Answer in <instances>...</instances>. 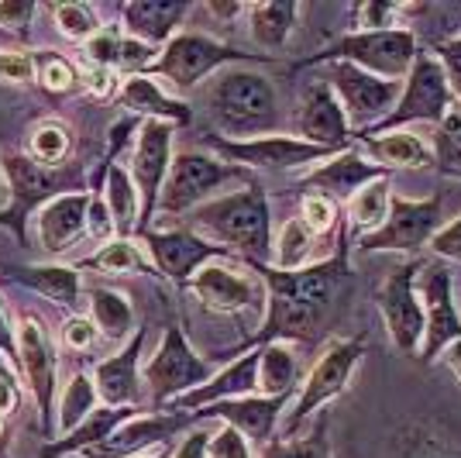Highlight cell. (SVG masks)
<instances>
[{"label":"cell","mask_w":461,"mask_h":458,"mask_svg":"<svg viewBox=\"0 0 461 458\" xmlns=\"http://www.w3.org/2000/svg\"><path fill=\"white\" fill-rule=\"evenodd\" d=\"M348 238L351 234H348L345 224L330 259L296 269V272H286V269L276 266H249L251 272L262 276V283L269 289V297H266V321L249 338V348H258V344L269 342L310 344L321 331L330 327L334 310L341 307V293L348 287V276H351Z\"/></svg>","instance_id":"1"},{"label":"cell","mask_w":461,"mask_h":458,"mask_svg":"<svg viewBox=\"0 0 461 458\" xmlns=\"http://www.w3.org/2000/svg\"><path fill=\"white\" fill-rule=\"evenodd\" d=\"M186 228L228 252H241L249 266H269L272 259V207L269 193L258 179L238 193L207 200L186 214Z\"/></svg>","instance_id":"2"},{"label":"cell","mask_w":461,"mask_h":458,"mask_svg":"<svg viewBox=\"0 0 461 458\" xmlns=\"http://www.w3.org/2000/svg\"><path fill=\"white\" fill-rule=\"evenodd\" d=\"M213 121L230 134V142L279 134V100L276 87L258 69H228L211 90Z\"/></svg>","instance_id":"3"},{"label":"cell","mask_w":461,"mask_h":458,"mask_svg":"<svg viewBox=\"0 0 461 458\" xmlns=\"http://www.w3.org/2000/svg\"><path fill=\"white\" fill-rule=\"evenodd\" d=\"M0 172L7 183V207L0 210V228H11L18 238V245H28V221L39 214L49 200H56L62 193L83 190V172L77 166H39L28 152H7L0 159Z\"/></svg>","instance_id":"4"},{"label":"cell","mask_w":461,"mask_h":458,"mask_svg":"<svg viewBox=\"0 0 461 458\" xmlns=\"http://www.w3.org/2000/svg\"><path fill=\"white\" fill-rule=\"evenodd\" d=\"M420 52L417 35L410 28H383V32H345L341 39H334L317 56L296 62L293 69H313L324 62H351L366 73H375L383 79L403 83L413 59Z\"/></svg>","instance_id":"5"},{"label":"cell","mask_w":461,"mask_h":458,"mask_svg":"<svg viewBox=\"0 0 461 458\" xmlns=\"http://www.w3.org/2000/svg\"><path fill=\"white\" fill-rule=\"evenodd\" d=\"M366 348H368L366 334L334 338V342L327 344L324 352H321V359L313 362V369L303 376L300 389H296V403H293V410H289L283 438H296V435L303 431V424H307L324 403H330L334 397L345 393L348 386H351V380H355L358 362L366 359Z\"/></svg>","instance_id":"6"},{"label":"cell","mask_w":461,"mask_h":458,"mask_svg":"<svg viewBox=\"0 0 461 458\" xmlns=\"http://www.w3.org/2000/svg\"><path fill=\"white\" fill-rule=\"evenodd\" d=\"M451 111H455V96H451V87H447V79H444L441 62L434 59V52H417L413 66H410V73H406V79H403V90H400L396 107H393L379 124H372L368 132L355 134V138L403 132V124H413V121L441 124Z\"/></svg>","instance_id":"7"},{"label":"cell","mask_w":461,"mask_h":458,"mask_svg":"<svg viewBox=\"0 0 461 458\" xmlns=\"http://www.w3.org/2000/svg\"><path fill=\"white\" fill-rule=\"evenodd\" d=\"M211 359H200L193 352V344L186 342V331L179 321H169L162 331V342L155 348V355L141 369V380H145V393L155 407H166V403L186 397L190 389L203 386L207 380H213Z\"/></svg>","instance_id":"8"},{"label":"cell","mask_w":461,"mask_h":458,"mask_svg":"<svg viewBox=\"0 0 461 458\" xmlns=\"http://www.w3.org/2000/svg\"><path fill=\"white\" fill-rule=\"evenodd\" d=\"M234 179L251 183V172L234 162H224V159H213L207 152H179L169 166L162 197H158V214L186 217L200 204H207L213 190H221L224 183H234Z\"/></svg>","instance_id":"9"},{"label":"cell","mask_w":461,"mask_h":458,"mask_svg":"<svg viewBox=\"0 0 461 458\" xmlns=\"http://www.w3.org/2000/svg\"><path fill=\"white\" fill-rule=\"evenodd\" d=\"M324 69L330 90L338 94L341 107H345V117L348 124H351V138L368 132L372 124H379L396 107L400 90H403V83L366 73V69H358L351 62H324Z\"/></svg>","instance_id":"10"},{"label":"cell","mask_w":461,"mask_h":458,"mask_svg":"<svg viewBox=\"0 0 461 458\" xmlns=\"http://www.w3.org/2000/svg\"><path fill=\"white\" fill-rule=\"evenodd\" d=\"M438 228H441V193H434L427 200H410V197L393 193L385 221L375 231L358 238V249L417 255L423 245H430Z\"/></svg>","instance_id":"11"},{"label":"cell","mask_w":461,"mask_h":458,"mask_svg":"<svg viewBox=\"0 0 461 458\" xmlns=\"http://www.w3.org/2000/svg\"><path fill=\"white\" fill-rule=\"evenodd\" d=\"M249 52L234 49V45H224V41L211 39V35H193V32H183L176 35L169 45H162L158 59L152 62V69L145 77H162L169 79L176 90H193L200 79H207L213 69L228 66V62H249Z\"/></svg>","instance_id":"12"},{"label":"cell","mask_w":461,"mask_h":458,"mask_svg":"<svg viewBox=\"0 0 461 458\" xmlns=\"http://www.w3.org/2000/svg\"><path fill=\"white\" fill-rule=\"evenodd\" d=\"M173 134L176 128L166 121H141L135 138V149H131V183L138 190V234L152 228L155 214H158V197L162 187L169 179V166H173Z\"/></svg>","instance_id":"13"},{"label":"cell","mask_w":461,"mask_h":458,"mask_svg":"<svg viewBox=\"0 0 461 458\" xmlns=\"http://www.w3.org/2000/svg\"><path fill=\"white\" fill-rule=\"evenodd\" d=\"M207 145L221 155L224 162H234L241 169H266V172H283V169H300L310 162H327L334 159V149L313 145L293 134H262V138H245V142H230V138H217L207 134Z\"/></svg>","instance_id":"14"},{"label":"cell","mask_w":461,"mask_h":458,"mask_svg":"<svg viewBox=\"0 0 461 458\" xmlns=\"http://www.w3.org/2000/svg\"><path fill=\"white\" fill-rule=\"evenodd\" d=\"M420 262H406V266L393 269L383 279V287L375 289V304L389 331V342L396 352L403 355H417V348L423 342V304L420 293H417V276H420Z\"/></svg>","instance_id":"15"},{"label":"cell","mask_w":461,"mask_h":458,"mask_svg":"<svg viewBox=\"0 0 461 458\" xmlns=\"http://www.w3.org/2000/svg\"><path fill=\"white\" fill-rule=\"evenodd\" d=\"M203 424L200 410H166V414H138L124 420L107 441H100L94 448L79 452V458H135L149 455L155 448L173 444L179 435H186L190 427Z\"/></svg>","instance_id":"16"},{"label":"cell","mask_w":461,"mask_h":458,"mask_svg":"<svg viewBox=\"0 0 461 458\" xmlns=\"http://www.w3.org/2000/svg\"><path fill=\"white\" fill-rule=\"evenodd\" d=\"M18 372L24 386L32 389L35 403H39L41 441H52V435H56V414H52V400H56V352H52L49 327L35 314L21 317L18 325Z\"/></svg>","instance_id":"17"},{"label":"cell","mask_w":461,"mask_h":458,"mask_svg":"<svg viewBox=\"0 0 461 458\" xmlns=\"http://www.w3.org/2000/svg\"><path fill=\"white\" fill-rule=\"evenodd\" d=\"M145 242V249L152 255V266L158 276L173 279L176 287H186L193 279L196 269H203L207 262H221L230 259L228 249L207 242L203 234H196L190 228H169V231H155L149 228L145 234H138Z\"/></svg>","instance_id":"18"},{"label":"cell","mask_w":461,"mask_h":458,"mask_svg":"<svg viewBox=\"0 0 461 458\" xmlns=\"http://www.w3.org/2000/svg\"><path fill=\"white\" fill-rule=\"evenodd\" d=\"M420 304H423V348L420 359L423 365L438 362L444 355L447 344L461 342V314L455 307V283H451V272L444 266H423L420 269Z\"/></svg>","instance_id":"19"},{"label":"cell","mask_w":461,"mask_h":458,"mask_svg":"<svg viewBox=\"0 0 461 458\" xmlns=\"http://www.w3.org/2000/svg\"><path fill=\"white\" fill-rule=\"evenodd\" d=\"M186 289H193L196 300L213 314H245L255 307L262 310V300H266L262 283H255V276L221 262H207L203 269H196Z\"/></svg>","instance_id":"20"},{"label":"cell","mask_w":461,"mask_h":458,"mask_svg":"<svg viewBox=\"0 0 461 458\" xmlns=\"http://www.w3.org/2000/svg\"><path fill=\"white\" fill-rule=\"evenodd\" d=\"M296 132H300L303 142L324 145V149H334V152H345L348 145L355 142L345 107H341V100L330 90L327 79H313L303 90L300 111H296Z\"/></svg>","instance_id":"21"},{"label":"cell","mask_w":461,"mask_h":458,"mask_svg":"<svg viewBox=\"0 0 461 458\" xmlns=\"http://www.w3.org/2000/svg\"><path fill=\"white\" fill-rule=\"evenodd\" d=\"M145 331L149 327H138L117 355H111V359H104V362L96 365L94 382L96 397H100L104 407H138V400L145 397V380H141Z\"/></svg>","instance_id":"22"},{"label":"cell","mask_w":461,"mask_h":458,"mask_svg":"<svg viewBox=\"0 0 461 458\" xmlns=\"http://www.w3.org/2000/svg\"><path fill=\"white\" fill-rule=\"evenodd\" d=\"M383 176H389L385 166L345 149V152H338L334 159H327L324 166L310 169L307 176L300 179V190H313V193H321V197H327V200H334V204H341V200L348 204L366 183L383 179Z\"/></svg>","instance_id":"23"},{"label":"cell","mask_w":461,"mask_h":458,"mask_svg":"<svg viewBox=\"0 0 461 458\" xmlns=\"http://www.w3.org/2000/svg\"><path fill=\"white\" fill-rule=\"evenodd\" d=\"M289 400H293V393H286V397H258L255 393V397H238V400H221L213 407H203L200 414H203V420L221 417L228 427L241 431L249 441L266 448L272 441L276 424H279V414L286 410Z\"/></svg>","instance_id":"24"},{"label":"cell","mask_w":461,"mask_h":458,"mask_svg":"<svg viewBox=\"0 0 461 458\" xmlns=\"http://www.w3.org/2000/svg\"><path fill=\"white\" fill-rule=\"evenodd\" d=\"M90 190H77V193H62L56 200H49L45 207L32 217L35 224V234H39L41 252L49 255H59L66 252L79 234L86 231V210H90Z\"/></svg>","instance_id":"25"},{"label":"cell","mask_w":461,"mask_h":458,"mask_svg":"<svg viewBox=\"0 0 461 458\" xmlns=\"http://www.w3.org/2000/svg\"><path fill=\"white\" fill-rule=\"evenodd\" d=\"M255 393H258V348H249L213 380L169 403V410H203L221 400H238V397H255Z\"/></svg>","instance_id":"26"},{"label":"cell","mask_w":461,"mask_h":458,"mask_svg":"<svg viewBox=\"0 0 461 458\" xmlns=\"http://www.w3.org/2000/svg\"><path fill=\"white\" fill-rule=\"evenodd\" d=\"M190 14L186 0H131L121 7L124 18V35L145 41L152 49H162L176 39V28Z\"/></svg>","instance_id":"27"},{"label":"cell","mask_w":461,"mask_h":458,"mask_svg":"<svg viewBox=\"0 0 461 458\" xmlns=\"http://www.w3.org/2000/svg\"><path fill=\"white\" fill-rule=\"evenodd\" d=\"M117 104L128 114L141 117V121H166L173 128H186L190 124V104L169 96L152 77H124V83L117 87Z\"/></svg>","instance_id":"28"},{"label":"cell","mask_w":461,"mask_h":458,"mask_svg":"<svg viewBox=\"0 0 461 458\" xmlns=\"http://www.w3.org/2000/svg\"><path fill=\"white\" fill-rule=\"evenodd\" d=\"M90 193H104L111 217H114L117 238H135L138 234V190L131 183V172L117 162H100L96 172H90Z\"/></svg>","instance_id":"29"},{"label":"cell","mask_w":461,"mask_h":458,"mask_svg":"<svg viewBox=\"0 0 461 458\" xmlns=\"http://www.w3.org/2000/svg\"><path fill=\"white\" fill-rule=\"evenodd\" d=\"M4 276L7 283H18V287L39 293L45 300L62 307H79V297H83V279L73 266H4Z\"/></svg>","instance_id":"30"},{"label":"cell","mask_w":461,"mask_h":458,"mask_svg":"<svg viewBox=\"0 0 461 458\" xmlns=\"http://www.w3.org/2000/svg\"><path fill=\"white\" fill-rule=\"evenodd\" d=\"M131 417H138V407H96L94 414L83 420L77 431H69L66 438H59V441H45L39 458L79 455V452L94 448V444H100V441H107L124 420H131Z\"/></svg>","instance_id":"31"},{"label":"cell","mask_w":461,"mask_h":458,"mask_svg":"<svg viewBox=\"0 0 461 458\" xmlns=\"http://www.w3.org/2000/svg\"><path fill=\"white\" fill-rule=\"evenodd\" d=\"M389 458H461V441L434 420H410L393 435Z\"/></svg>","instance_id":"32"},{"label":"cell","mask_w":461,"mask_h":458,"mask_svg":"<svg viewBox=\"0 0 461 458\" xmlns=\"http://www.w3.org/2000/svg\"><path fill=\"white\" fill-rule=\"evenodd\" d=\"M86 304H90V321L96 325V331L111 342H128L138 331L135 321V307L128 300V293L111 287H94L86 293Z\"/></svg>","instance_id":"33"},{"label":"cell","mask_w":461,"mask_h":458,"mask_svg":"<svg viewBox=\"0 0 461 458\" xmlns=\"http://www.w3.org/2000/svg\"><path fill=\"white\" fill-rule=\"evenodd\" d=\"M300 362L286 342L258 344V397H286L296 393Z\"/></svg>","instance_id":"34"},{"label":"cell","mask_w":461,"mask_h":458,"mask_svg":"<svg viewBox=\"0 0 461 458\" xmlns=\"http://www.w3.org/2000/svg\"><path fill=\"white\" fill-rule=\"evenodd\" d=\"M300 4L296 0H276V4H251L249 7V28L251 41L262 49H283L289 41V32L296 24Z\"/></svg>","instance_id":"35"},{"label":"cell","mask_w":461,"mask_h":458,"mask_svg":"<svg viewBox=\"0 0 461 458\" xmlns=\"http://www.w3.org/2000/svg\"><path fill=\"white\" fill-rule=\"evenodd\" d=\"M362 142L368 145V152L375 155V162L385 166V169H417V166L434 162L430 149L413 132H385L362 138Z\"/></svg>","instance_id":"36"},{"label":"cell","mask_w":461,"mask_h":458,"mask_svg":"<svg viewBox=\"0 0 461 458\" xmlns=\"http://www.w3.org/2000/svg\"><path fill=\"white\" fill-rule=\"evenodd\" d=\"M389 200H393V190H389V176L383 179H372L362 190L348 200V234H368L375 231L385 221L389 214Z\"/></svg>","instance_id":"37"},{"label":"cell","mask_w":461,"mask_h":458,"mask_svg":"<svg viewBox=\"0 0 461 458\" xmlns=\"http://www.w3.org/2000/svg\"><path fill=\"white\" fill-rule=\"evenodd\" d=\"M100 407V397H96V382L86 376V372H77L73 380L66 382L62 389V400H59V414H56V427L62 435L77 431L83 420L94 414Z\"/></svg>","instance_id":"38"},{"label":"cell","mask_w":461,"mask_h":458,"mask_svg":"<svg viewBox=\"0 0 461 458\" xmlns=\"http://www.w3.org/2000/svg\"><path fill=\"white\" fill-rule=\"evenodd\" d=\"M73 152V128L62 121H41L28 132V159H35L39 166L59 169L66 162V155Z\"/></svg>","instance_id":"39"},{"label":"cell","mask_w":461,"mask_h":458,"mask_svg":"<svg viewBox=\"0 0 461 458\" xmlns=\"http://www.w3.org/2000/svg\"><path fill=\"white\" fill-rule=\"evenodd\" d=\"M86 269H96V272H145V276H158L155 266L141 255V249L135 245V238H111L107 245H100L96 255H90Z\"/></svg>","instance_id":"40"},{"label":"cell","mask_w":461,"mask_h":458,"mask_svg":"<svg viewBox=\"0 0 461 458\" xmlns=\"http://www.w3.org/2000/svg\"><path fill=\"white\" fill-rule=\"evenodd\" d=\"M317 245V234L300 221L293 217L286 221V228L279 231V242L272 245V262L269 266L286 269V272H296V269L310 266V249Z\"/></svg>","instance_id":"41"},{"label":"cell","mask_w":461,"mask_h":458,"mask_svg":"<svg viewBox=\"0 0 461 458\" xmlns=\"http://www.w3.org/2000/svg\"><path fill=\"white\" fill-rule=\"evenodd\" d=\"M262 458H334L330 455V438H327V417H317L310 435L269 441L262 448Z\"/></svg>","instance_id":"42"},{"label":"cell","mask_w":461,"mask_h":458,"mask_svg":"<svg viewBox=\"0 0 461 458\" xmlns=\"http://www.w3.org/2000/svg\"><path fill=\"white\" fill-rule=\"evenodd\" d=\"M430 159H434V166H438L444 176L461 179V111H451V114L438 124Z\"/></svg>","instance_id":"43"},{"label":"cell","mask_w":461,"mask_h":458,"mask_svg":"<svg viewBox=\"0 0 461 458\" xmlns=\"http://www.w3.org/2000/svg\"><path fill=\"white\" fill-rule=\"evenodd\" d=\"M35 79L49 94H73L79 87V73L77 66L59 52H35Z\"/></svg>","instance_id":"44"},{"label":"cell","mask_w":461,"mask_h":458,"mask_svg":"<svg viewBox=\"0 0 461 458\" xmlns=\"http://www.w3.org/2000/svg\"><path fill=\"white\" fill-rule=\"evenodd\" d=\"M52 18H56V28L69 41H90L104 28L90 4H56Z\"/></svg>","instance_id":"45"},{"label":"cell","mask_w":461,"mask_h":458,"mask_svg":"<svg viewBox=\"0 0 461 458\" xmlns=\"http://www.w3.org/2000/svg\"><path fill=\"white\" fill-rule=\"evenodd\" d=\"M121 41H124V32L117 24H104L94 39L86 41V59L94 62V69H111V73H117Z\"/></svg>","instance_id":"46"},{"label":"cell","mask_w":461,"mask_h":458,"mask_svg":"<svg viewBox=\"0 0 461 458\" xmlns=\"http://www.w3.org/2000/svg\"><path fill=\"white\" fill-rule=\"evenodd\" d=\"M300 221L321 238V234H327V231L334 228V221H338V204L321 197V193H303V200H300Z\"/></svg>","instance_id":"47"},{"label":"cell","mask_w":461,"mask_h":458,"mask_svg":"<svg viewBox=\"0 0 461 458\" xmlns=\"http://www.w3.org/2000/svg\"><path fill=\"white\" fill-rule=\"evenodd\" d=\"M434 59L441 62L444 79H447V87H451V96L461 104V35L458 39L438 41V45H434Z\"/></svg>","instance_id":"48"},{"label":"cell","mask_w":461,"mask_h":458,"mask_svg":"<svg viewBox=\"0 0 461 458\" xmlns=\"http://www.w3.org/2000/svg\"><path fill=\"white\" fill-rule=\"evenodd\" d=\"M86 234H90L94 242H100V245H107L111 238H117L114 217H111V207H107L104 193H94V197H90V210H86Z\"/></svg>","instance_id":"49"},{"label":"cell","mask_w":461,"mask_h":458,"mask_svg":"<svg viewBox=\"0 0 461 458\" xmlns=\"http://www.w3.org/2000/svg\"><path fill=\"white\" fill-rule=\"evenodd\" d=\"M35 14H39V4L32 0H0V28H14L21 39H28Z\"/></svg>","instance_id":"50"},{"label":"cell","mask_w":461,"mask_h":458,"mask_svg":"<svg viewBox=\"0 0 461 458\" xmlns=\"http://www.w3.org/2000/svg\"><path fill=\"white\" fill-rule=\"evenodd\" d=\"M207 455L211 458H251L249 438H245L241 431H234V427L224 424L217 435H211V448H207Z\"/></svg>","instance_id":"51"},{"label":"cell","mask_w":461,"mask_h":458,"mask_svg":"<svg viewBox=\"0 0 461 458\" xmlns=\"http://www.w3.org/2000/svg\"><path fill=\"white\" fill-rule=\"evenodd\" d=\"M96 325L90 317H83V314H73V317H66V325H62V342L66 348H73V352H86V348H94L96 344Z\"/></svg>","instance_id":"52"},{"label":"cell","mask_w":461,"mask_h":458,"mask_svg":"<svg viewBox=\"0 0 461 458\" xmlns=\"http://www.w3.org/2000/svg\"><path fill=\"white\" fill-rule=\"evenodd\" d=\"M21 403V380L18 365L0 352V414H14Z\"/></svg>","instance_id":"53"},{"label":"cell","mask_w":461,"mask_h":458,"mask_svg":"<svg viewBox=\"0 0 461 458\" xmlns=\"http://www.w3.org/2000/svg\"><path fill=\"white\" fill-rule=\"evenodd\" d=\"M35 79V59L24 52H0V83H32Z\"/></svg>","instance_id":"54"},{"label":"cell","mask_w":461,"mask_h":458,"mask_svg":"<svg viewBox=\"0 0 461 458\" xmlns=\"http://www.w3.org/2000/svg\"><path fill=\"white\" fill-rule=\"evenodd\" d=\"M427 249H434V255H441V259L461 262V214L455 217V221H447V224L438 228V234L430 238Z\"/></svg>","instance_id":"55"},{"label":"cell","mask_w":461,"mask_h":458,"mask_svg":"<svg viewBox=\"0 0 461 458\" xmlns=\"http://www.w3.org/2000/svg\"><path fill=\"white\" fill-rule=\"evenodd\" d=\"M207 448H211V431H207L203 424H196V427H190V431L183 435L179 448H173V458H211Z\"/></svg>","instance_id":"56"},{"label":"cell","mask_w":461,"mask_h":458,"mask_svg":"<svg viewBox=\"0 0 461 458\" xmlns=\"http://www.w3.org/2000/svg\"><path fill=\"white\" fill-rule=\"evenodd\" d=\"M0 352L18 365V327H11L7 314H4V307H0Z\"/></svg>","instance_id":"57"},{"label":"cell","mask_w":461,"mask_h":458,"mask_svg":"<svg viewBox=\"0 0 461 458\" xmlns=\"http://www.w3.org/2000/svg\"><path fill=\"white\" fill-rule=\"evenodd\" d=\"M207 11H211V14H217V18H224V21H234L238 18V14H245V11H249V7H245V4H238V0H211V4H207Z\"/></svg>","instance_id":"58"},{"label":"cell","mask_w":461,"mask_h":458,"mask_svg":"<svg viewBox=\"0 0 461 458\" xmlns=\"http://www.w3.org/2000/svg\"><path fill=\"white\" fill-rule=\"evenodd\" d=\"M444 362H447V369L458 376V382H461V342H455V344H447L444 348V355H441Z\"/></svg>","instance_id":"59"},{"label":"cell","mask_w":461,"mask_h":458,"mask_svg":"<svg viewBox=\"0 0 461 458\" xmlns=\"http://www.w3.org/2000/svg\"><path fill=\"white\" fill-rule=\"evenodd\" d=\"M135 458H173V444H166V448H155L149 455H135Z\"/></svg>","instance_id":"60"},{"label":"cell","mask_w":461,"mask_h":458,"mask_svg":"<svg viewBox=\"0 0 461 458\" xmlns=\"http://www.w3.org/2000/svg\"><path fill=\"white\" fill-rule=\"evenodd\" d=\"M4 435H7V414H0V441H4Z\"/></svg>","instance_id":"61"},{"label":"cell","mask_w":461,"mask_h":458,"mask_svg":"<svg viewBox=\"0 0 461 458\" xmlns=\"http://www.w3.org/2000/svg\"><path fill=\"white\" fill-rule=\"evenodd\" d=\"M0 200H7V183H4V172H0Z\"/></svg>","instance_id":"62"}]
</instances>
